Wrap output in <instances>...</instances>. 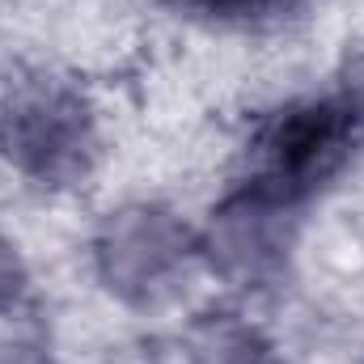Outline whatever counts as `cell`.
<instances>
[{
    "label": "cell",
    "mask_w": 364,
    "mask_h": 364,
    "mask_svg": "<svg viewBox=\"0 0 364 364\" xmlns=\"http://www.w3.org/2000/svg\"><path fill=\"white\" fill-rule=\"evenodd\" d=\"M348 153V114L331 102H309L275 119L263 140L267 182L284 191H301L309 182L326 178L339 157Z\"/></svg>",
    "instance_id": "1"
},
{
    "label": "cell",
    "mask_w": 364,
    "mask_h": 364,
    "mask_svg": "<svg viewBox=\"0 0 364 364\" xmlns=\"http://www.w3.org/2000/svg\"><path fill=\"white\" fill-rule=\"evenodd\" d=\"M178 4L199 9V13H212V17H250V13L272 9L275 0H178Z\"/></svg>",
    "instance_id": "2"
}]
</instances>
